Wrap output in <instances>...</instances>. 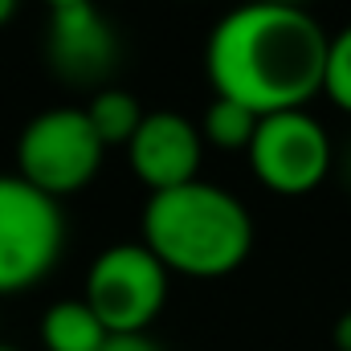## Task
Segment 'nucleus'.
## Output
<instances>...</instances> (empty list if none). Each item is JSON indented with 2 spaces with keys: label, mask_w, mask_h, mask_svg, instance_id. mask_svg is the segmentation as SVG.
<instances>
[{
  "label": "nucleus",
  "mask_w": 351,
  "mask_h": 351,
  "mask_svg": "<svg viewBox=\"0 0 351 351\" xmlns=\"http://www.w3.org/2000/svg\"><path fill=\"white\" fill-rule=\"evenodd\" d=\"M331 37L306 8L241 4L225 12L204 45V74L217 98H233L254 114L306 110L323 94Z\"/></svg>",
  "instance_id": "1"
},
{
  "label": "nucleus",
  "mask_w": 351,
  "mask_h": 351,
  "mask_svg": "<svg viewBox=\"0 0 351 351\" xmlns=\"http://www.w3.org/2000/svg\"><path fill=\"white\" fill-rule=\"evenodd\" d=\"M139 229L143 245L164 262L168 274H184L196 282L229 278L254 254L250 208L208 180L152 192Z\"/></svg>",
  "instance_id": "2"
},
{
  "label": "nucleus",
  "mask_w": 351,
  "mask_h": 351,
  "mask_svg": "<svg viewBox=\"0 0 351 351\" xmlns=\"http://www.w3.org/2000/svg\"><path fill=\"white\" fill-rule=\"evenodd\" d=\"M168 269L143 241L106 245L86 269L82 298L110 335H147L168 302Z\"/></svg>",
  "instance_id": "3"
},
{
  "label": "nucleus",
  "mask_w": 351,
  "mask_h": 351,
  "mask_svg": "<svg viewBox=\"0 0 351 351\" xmlns=\"http://www.w3.org/2000/svg\"><path fill=\"white\" fill-rule=\"evenodd\" d=\"M102 139L82 106H49L33 114L16 139V176L37 192L62 200L82 192L102 168Z\"/></svg>",
  "instance_id": "4"
},
{
  "label": "nucleus",
  "mask_w": 351,
  "mask_h": 351,
  "mask_svg": "<svg viewBox=\"0 0 351 351\" xmlns=\"http://www.w3.org/2000/svg\"><path fill=\"white\" fill-rule=\"evenodd\" d=\"M66 217L53 196L0 172V298L37 286L62 258Z\"/></svg>",
  "instance_id": "5"
},
{
  "label": "nucleus",
  "mask_w": 351,
  "mask_h": 351,
  "mask_svg": "<svg viewBox=\"0 0 351 351\" xmlns=\"http://www.w3.org/2000/svg\"><path fill=\"white\" fill-rule=\"evenodd\" d=\"M262 188L278 196H306L331 176V135L311 110H278L265 114L245 152Z\"/></svg>",
  "instance_id": "6"
},
{
  "label": "nucleus",
  "mask_w": 351,
  "mask_h": 351,
  "mask_svg": "<svg viewBox=\"0 0 351 351\" xmlns=\"http://www.w3.org/2000/svg\"><path fill=\"white\" fill-rule=\"evenodd\" d=\"M45 58L58 78H66L74 86L102 90L119 66V37H114L110 21L94 8V0L49 8Z\"/></svg>",
  "instance_id": "7"
},
{
  "label": "nucleus",
  "mask_w": 351,
  "mask_h": 351,
  "mask_svg": "<svg viewBox=\"0 0 351 351\" xmlns=\"http://www.w3.org/2000/svg\"><path fill=\"white\" fill-rule=\"evenodd\" d=\"M127 160L147 192H168L200 180L196 172L204 160V135L180 110H147L135 139L127 143Z\"/></svg>",
  "instance_id": "8"
},
{
  "label": "nucleus",
  "mask_w": 351,
  "mask_h": 351,
  "mask_svg": "<svg viewBox=\"0 0 351 351\" xmlns=\"http://www.w3.org/2000/svg\"><path fill=\"white\" fill-rule=\"evenodd\" d=\"M110 331L98 323L86 298H62L41 319V343L45 351H102Z\"/></svg>",
  "instance_id": "9"
},
{
  "label": "nucleus",
  "mask_w": 351,
  "mask_h": 351,
  "mask_svg": "<svg viewBox=\"0 0 351 351\" xmlns=\"http://www.w3.org/2000/svg\"><path fill=\"white\" fill-rule=\"evenodd\" d=\"M94 127V135L102 139V147H127L143 123V106L131 90H119V86H102L90 94V102L82 106Z\"/></svg>",
  "instance_id": "10"
},
{
  "label": "nucleus",
  "mask_w": 351,
  "mask_h": 351,
  "mask_svg": "<svg viewBox=\"0 0 351 351\" xmlns=\"http://www.w3.org/2000/svg\"><path fill=\"white\" fill-rule=\"evenodd\" d=\"M258 123H262V114H254L250 106L213 94V102L204 110V123H200V135H204V143H213L221 152H250Z\"/></svg>",
  "instance_id": "11"
},
{
  "label": "nucleus",
  "mask_w": 351,
  "mask_h": 351,
  "mask_svg": "<svg viewBox=\"0 0 351 351\" xmlns=\"http://www.w3.org/2000/svg\"><path fill=\"white\" fill-rule=\"evenodd\" d=\"M323 94L351 114V25L339 29L327 45V74H323Z\"/></svg>",
  "instance_id": "12"
},
{
  "label": "nucleus",
  "mask_w": 351,
  "mask_h": 351,
  "mask_svg": "<svg viewBox=\"0 0 351 351\" xmlns=\"http://www.w3.org/2000/svg\"><path fill=\"white\" fill-rule=\"evenodd\" d=\"M102 351H164L152 335H110Z\"/></svg>",
  "instance_id": "13"
},
{
  "label": "nucleus",
  "mask_w": 351,
  "mask_h": 351,
  "mask_svg": "<svg viewBox=\"0 0 351 351\" xmlns=\"http://www.w3.org/2000/svg\"><path fill=\"white\" fill-rule=\"evenodd\" d=\"M331 339H335V348H339V351H351V311H343V315L335 319Z\"/></svg>",
  "instance_id": "14"
},
{
  "label": "nucleus",
  "mask_w": 351,
  "mask_h": 351,
  "mask_svg": "<svg viewBox=\"0 0 351 351\" xmlns=\"http://www.w3.org/2000/svg\"><path fill=\"white\" fill-rule=\"evenodd\" d=\"M16 4H21V0H0V29H4L8 21H12V12H16Z\"/></svg>",
  "instance_id": "15"
},
{
  "label": "nucleus",
  "mask_w": 351,
  "mask_h": 351,
  "mask_svg": "<svg viewBox=\"0 0 351 351\" xmlns=\"http://www.w3.org/2000/svg\"><path fill=\"white\" fill-rule=\"evenodd\" d=\"M258 4H286V8H306L311 0H258Z\"/></svg>",
  "instance_id": "16"
},
{
  "label": "nucleus",
  "mask_w": 351,
  "mask_h": 351,
  "mask_svg": "<svg viewBox=\"0 0 351 351\" xmlns=\"http://www.w3.org/2000/svg\"><path fill=\"white\" fill-rule=\"evenodd\" d=\"M45 8H66V4H86V0H41Z\"/></svg>",
  "instance_id": "17"
},
{
  "label": "nucleus",
  "mask_w": 351,
  "mask_h": 351,
  "mask_svg": "<svg viewBox=\"0 0 351 351\" xmlns=\"http://www.w3.org/2000/svg\"><path fill=\"white\" fill-rule=\"evenodd\" d=\"M0 351H16V348H8V343H0Z\"/></svg>",
  "instance_id": "18"
},
{
  "label": "nucleus",
  "mask_w": 351,
  "mask_h": 351,
  "mask_svg": "<svg viewBox=\"0 0 351 351\" xmlns=\"http://www.w3.org/2000/svg\"><path fill=\"white\" fill-rule=\"evenodd\" d=\"M348 172H351V156H348Z\"/></svg>",
  "instance_id": "19"
}]
</instances>
